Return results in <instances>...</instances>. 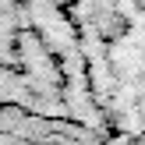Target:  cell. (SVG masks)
Wrapping results in <instances>:
<instances>
[{
	"mask_svg": "<svg viewBox=\"0 0 145 145\" xmlns=\"http://www.w3.org/2000/svg\"><path fill=\"white\" fill-rule=\"evenodd\" d=\"M0 145H106L78 127L0 106Z\"/></svg>",
	"mask_w": 145,
	"mask_h": 145,
	"instance_id": "cell-2",
	"label": "cell"
},
{
	"mask_svg": "<svg viewBox=\"0 0 145 145\" xmlns=\"http://www.w3.org/2000/svg\"><path fill=\"white\" fill-rule=\"evenodd\" d=\"M0 106L142 145V0H0Z\"/></svg>",
	"mask_w": 145,
	"mask_h": 145,
	"instance_id": "cell-1",
	"label": "cell"
}]
</instances>
